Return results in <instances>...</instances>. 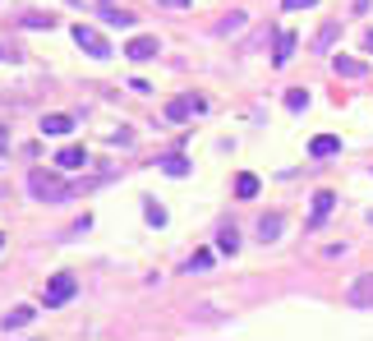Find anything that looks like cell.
<instances>
[{
	"label": "cell",
	"instance_id": "obj_1",
	"mask_svg": "<svg viewBox=\"0 0 373 341\" xmlns=\"http://www.w3.org/2000/svg\"><path fill=\"white\" fill-rule=\"evenodd\" d=\"M28 194L33 199H42V203H65V199H74V184L70 180H61L56 171H28Z\"/></svg>",
	"mask_w": 373,
	"mask_h": 341
},
{
	"label": "cell",
	"instance_id": "obj_2",
	"mask_svg": "<svg viewBox=\"0 0 373 341\" xmlns=\"http://www.w3.org/2000/svg\"><path fill=\"white\" fill-rule=\"evenodd\" d=\"M74 290H78L74 272H56V277L46 281V309H61V305H70V300H74Z\"/></svg>",
	"mask_w": 373,
	"mask_h": 341
},
{
	"label": "cell",
	"instance_id": "obj_3",
	"mask_svg": "<svg viewBox=\"0 0 373 341\" xmlns=\"http://www.w3.org/2000/svg\"><path fill=\"white\" fill-rule=\"evenodd\" d=\"M74 42L83 46V51L93 56V61H106V56H111V42H106V37L97 33V28H88V23H78V28H74Z\"/></svg>",
	"mask_w": 373,
	"mask_h": 341
},
{
	"label": "cell",
	"instance_id": "obj_4",
	"mask_svg": "<svg viewBox=\"0 0 373 341\" xmlns=\"http://www.w3.org/2000/svg\"><path fill=\"white\" fill-rule=\"evenodd\" d=\"M346 305L350 309H373V272H359L346 286Z\"/></svg>",
	"mask_w": 373,
	"mask_h": 341
},
{
	"label": "cell",
	"instance_id": "obj_5",
	"mask_svg": "<svg viewBox=\"0 0 373 341\" xmlns=\"http://www.w3.org/2000/svg\"><path fill=\"white\" fill-rule=\"evenodd\" d=\"M203 97H175V102H166V120H189V115L203 111Z\"/></svg>",
	"mask_w": 373,
	"mask_h": 341
},
{
	"label": "cell",
	"instance_id": "obj_6",
	"mask_svg": "<svg viewBox=\"0 0 373 341\" xmlns=\"http://www.w3.org/2000/svg\"><path fill=\"white\" fill-rule=\"evenodd\" d=\"M162 51V46H157V37H130V42H125V56H130V61H152V56Z\"/></svg>",
	"mask_w": 373,
	"mask_h": 341
},
{
	"label": "cell",
	"instance_id": "obj_7",
	"mask_svg": "<svg viewBox=\"0 0 373 341\" xmlns=\"http://www.w3.org/2000/svg\"><path fill=\"white\" fill-rule=\"evenodd\" d=\"M56 167H61V171H83L88 167V152L78 148V143H70V148L56 152Z\"/></svg>",
	"mask_w": 373,
	"mask_h": 341
},
{
	"label": "cell",
	"instance_id": "obj_8",
	"mask_svg": "<svg viewBox=\"0 0 373 341\" xmlns=\"http://www.w3.org/2000/svg\"><path fill=\"white\" fill-rule=\"evenodd\" d=\"M70 130H74V115H65V111L42 115V134H51V139H61V134H70Z\"/></svg>",
	"mask_w": 373,
	"mask_h": 341
},
{
	"label": "cell",
	"instance_id": "obj_9",
	"mask_svg": "<svg viewBox=\"0 0 373 341\" xmlns=\"http://www.w3.org/2000/svg\"><path fill=\"white\" fill-rule=\"evenodd\" d=\"M332 208H337V194H332V189H318V194H313V221H309V226H322V217H327Z\"/></svg>",
	"mask_w": 373,
	"mask_h": 341
},
{
	"label": "cell",
	"instance_id": "obj_10",
	"mask_svg": "<svg viewBox=\"0 0 373 341\" xmlns=\"http://www.w3.org/2000/svg\"><path fill=\"white\" fill-rule=\"evenodd\" d=\"M341 152V139L337 134H318V139L309 143V157H337Z\"/></svg>",
	"mask_w": 373,
	"mask_h": 341
},
{
	"label": "cell",
	"instance_id": "obj_11",
	"mask_svg": "<svg viewBox=\"0 0 373 341\" xmlns=\"http://www.w3.org/2000/svg\"><path fill=\"white\" fill-rule=\"evenodd\" d=\"M295 46H300L295 33H277V51H272V65H286L290 56H295Z\"/></svg>",
	"mask_w": 373,
	"mask_h": 341
},
{
	"label": "cell",
	"instance_id": "obj_12",
	"mask_svg": "<svg viewBox=\"0 0 373 341\" xmlns=\"http://www.w3.org/2000/svg\"><path fill=\"white\" fill-rule=\"evenodd\" d=\"M332 70H337L341 79H364V61H355V56H337Z\"/></svg>",
	"mask_w": 373,
	"mask_h": 341
},
{
	"label": "cell",
	"instance_id": "obj_13",
	"mask_svg": "<svg viewBox=\"0 0 373 341\" xmlns=\"http://www.w3.org/2000/svg\"><path fill=\"white\" fill-rule=\"evenodd\" d=\"M102 23H106V28H130L134 14H125V9H115L111 0H102Z\"/></svg>",
	"mask_w": 373,
	"mask_h": 341
},
{
	"label": "cell",
	"instance_id": "obj_14",
	"mask_svg": "<svg viewBox=\"0 0 373 341\" xmlns=\"http://www.w3.org/2000/svg\"><path fill=\"white\" fill-rule=\"evenodd\" d=\"M162 171H166V175H175V180H184V175H189L194 167H189V157H184V152H171V157H162Z\"/></svg>",
	"mask_w": 373,
	"mask_h": 341
},
{
	"label": "cell",
	"instance_id": "obj_15",
	"mask_svg": "<svg viewBox=\"0 0 373 341\" xmlns=\"http://www.w3.org/2000/svg\"><path fill=\"white\" fill-rule=\"evenodd\" d=\"M33 314H37V309H28V305L9 309V314H5V332H14V327H28V323H33Z\"/></svg>",
	"mask_w": 373,
	"mask_h": 341
},
{
	"label": "cell",
	"instance_id": "obj_16",
	"mask_svg": "<svg viewBox=\"0 0 373 341\" xmlns=\"http://www.w3.org/2000/svg\"><path fill=\"white\" fill-rule=\"evenodd\" d=\"M281 236V212H268V217L258 221V240L268 245V240H277Z\"/></svg>",
	"mask_w": 373,
	"mask_h": 341
},
{
	"label": "cell",
	"instance_id": "obj_17",
	"mask_svg": "<svg viewBox=\"0 0 373 341\" xmlns=\"http://www.w3.org/2000/svg\"><path fill=\"white\" fill-rule=\"evenodd\" d=\"M253 194H258V175H235V199H253Z\"/></svg>",
	"mask_w": 373,
	"mask_h": 341
},
{
	"label": "cell",
	"instance_id": "obj_18",
	"mask_svg": "<svg viewBox=\"0 0 373 341\" xmlns=\"http://www.w3.org/2000/svg\"><path fill=\"white\" fill-rule=\"evenodd\" d=\"M217 249H221V254H235V249H240V231H235V226H221V231H217Z\"/></svg>",
	"mask_w": 373,
	"mask_h": 341
},
{
	"label": "cell",
	"instance_id": "obj_19",
	"mask_svg": "<svg viewBox=\"0 0 373 341\" xmlns=\"http://www.w3.org/2000/svg\"><path fill=\"white\" fill-rule=\"evenodd\" d=\"M337 37H341V23H322V28H318V51H327Z\"/></svg>",
	"mask_w": 373,
	"mask_h": 341
},
{
	"label": "cell",
	"instance_id": "obj_20",
	"mask_svg": "<svg viewBox=\"0 0 373 341\" xmlns=\"http://www.w3.org/2000/svg\"><path fill=\"white\" fill-rule=\"evenodd\" d=\"M143 217H148L152 226H166V208H162V203H152V199L143 203Z\"/></svg>",
	"mask_w": 373,
	"mask_h": 341
},
{
	"label": "cell",
	"instance_id": "obj_21",
	"mask_svg": "<svg viewBox=\"0 0 373 341\" xmlns=\"http://www.w3.org/2000/svg\"><path fill=\"white\" fill-rule=\"evenodd\" d=\"M23 28H46V33H51V28H56V14H23Z\"/></svg>",
	"mask_w": 373,
	"mask_h": 341
},
{
	"label": "cell",
	"instance_id": "obj_22",
	"mask_svg": "<svg viewBox=\"0 0 373 341\" xmlns=\"http://www.w3.org/2000/svg\"><path fill=\"white\" fill-rule=\"evenodd\" d=\"M286 106H290V111H304V106H309V93H304V88H290V93H286Z\"/></svg>",
	"mask_w": 373,
	"mask_h": 341
},
{
	"label": "cell",
	"instance_id": "obj_23",
	"mask_svg": "<svg viewBox=\"0 0 373 341\" xmlns=\"http://www.w3.org/2000/svg\"><path fill=\"white\" fill-rule=\"evenodd\" d=\"M208 268H212V254H208V249H199V254L189 258V272H208Z\"/></svg>",
	"mask_w": 373,
	"mask_h": 341
},
{
	"label": "cell",
	"instance_id": "obj_24",
	"mask_svg": "<svg viewBox=\"0 0 373 341\" xmlns=\"http://www.w3.org/2000/svg\"><path fill=\"white\" fill-rule=\"evenodd\" d=\"M318 0H281V9H313Z\"/></svg>",
	"mask_w": 373,
	"mask_h": 341
},
{
	"label": "cell",
	"instance_id": "obj_25",
	"mask_svg": "<svg viewBox=\"0 0 373 341\" xmlns=\"http://www.w3.org/2000/svg\"><path fill=\"white\" fill-rule=\"evenodd\" d=\"M240 23H244V14H231V19H226V23L217 28V33H235V28H240Z\"/></svg>",
	"mask_w": 373,
	"mask_h": 341
},
{
	"label": "cell",
	"instance_id": "obj_26",
	"mask_svg": "<svg viewBox=\"0 0 373 341\" xmlns=\"http://www.w3.org/2000/svg\"><path fill=\"white\" fill-rule=\"evenodd\" d=\"M0 61H9V65H14V61H19V51H0Z\"/></svg>",
	"mask_w": 373,
	"mask_h": 341
},
{
	"label": "cell",
	"instance_id": "obj_27",
	"mask_svg": "<svg viewBox=\"0 0 373 341\" xmlns=\"http://www.w3.org/2000/svg\"><path fill=\"white\" fill-rule=\"evenodd\" d=\"M364 51H369V56H373V33H364Z\"/></svg>",
	"mask_w": 373,
	"mask_h": 341
},
{
	"label": "cell",
	"instance_id": "obj_28",
	"mask_svg": "<svg viewBox=\"0 0 373 341\" xmlns=\"http://www.w3.org/2000/svg\"><path fill=\"white\" fill-rule=\"evenodd\" d=\"M162 5H175V9H180V5H189V0H162Z\"/></svg>",
	"mask_w": 373,
	"mask_h": 341
},
{
	"label": "cell",
	"instance_id": "obj_29",
	"mask_svg": "<svg viewBox=\"0 0 373 341\" xmlns=\"http://www.w3.org/2000/svg\"><path fill=\"white\" fill-rule=\"evenodd\" d=\"M0 249H5V236H0Z\"/></svg>",
	"mask_w": 373,
	"mask_h": 341
}]
</instances>
